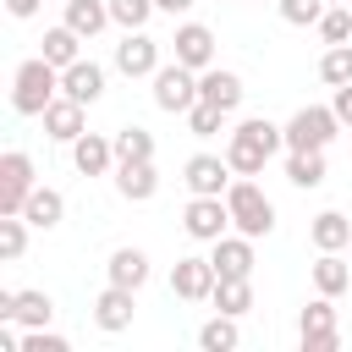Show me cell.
<instances>
[{
	"label": "cell",
	"mask_w": 352,
	"mask_h": 352,
	"mask_svg": "<svg viewBox=\"0 0 352 352\" xmlns=\"http://www.w3.org/2000/svg\"><path fill=\"white\" fill-rule=\"evenodd\" d=\"M280 143H286V126H275V121H264V116H248V121L231 132L226 160H231V170H236V176H258Z\"/></svg>",
	"instance_id": "obj_1"
},
{
	"label": "cell",
	"mask_w": 352,
	"mask_h": 352,
	"mask_svg": "<svg viewBox=\"0 0 352 352\" xmlns=\"http://www.w3.org/2000/svg\"><path fill=\"white\" fill-rule=\"evenodd\" d=\"M55 94H60V66H50L44 55L16 66V77H11V110L16 116H44Z\"/></svg>",
	"instance_id": "obj_2"
},
{
	"label": "cell",
	"mask_w": 352,
	"mask_h": 352,
	"mask_svg": "<svg viewBox=\"0 0 352 352\" xmlns=\"http://www.w3.org/2000/svg\"><path fill=\"white\" fill-rule=\"evenodd\" d=\"M226 209H231V226H236L242 236H253V242L275 231V204H270L248 176H236V182L226 187Z\"/></svg>",
	"instance_id": "obj_3"
},
{
	"label": "cell",
	"mask_w": 352,
	"mask_h": 352,
	"mask_svg": "<svg viewBox=\"0 0 352 352\" xmlns=\"http://www.w3.org/2000/svg\"><path fill=\"white\" fill-rule=\"evenodd\" d=\"M336 132H341V116L330 104H302L286 121V148H330Z\"/></svg>",
	"instance_id": "obj_4"
},
{
	"label": "cell",
	"mask_w": 352,
	"mask_h": 352,
	"mask_svg": "<svg viewBox=\"0 0 352 352\" xmlns=\"http://www.w3.org/2000/svg\"><path fill=\"white\" fill-rule=\"evenodd\" d=\"M154 104L170 110V116H187V110L198 104V72L182 66V60L160 66V72H154Z\"/></svg>",
	"instance_id": "obj_5"
},
{
	"label": "cell",
	"mask_w": 352,
	"mask_h": 352,
	"mask_svg": "<svg viewBox=\"0 0 352 352\" xmlns=\"http://www.w3.org/2000/svg\"><path fill=\"white\" fill-rule=\"evenodd\" d=\"M33 187H38L33 182V160L22 148H6V160H0V214H22Z\"/></svg>",
	"instance_id": "obj_6"
},
{
	"label": "cell",
	"mask_w": 352,
	"mask_h": 352,
	"mask_svg": "<svg viewBox=\"0 0 352 352\" xmlns=\"http://www.w3.org/2000/svg\"><path fill=\"white\" fill-rule=\"evenodd\" d=\"M226 226H231L226 198H204V192H192V204L182 209V231H187L192 242H220V236H226Z\"/></svg>",
	"instance_id": "obj_7"
},
{
	"label": "cell",
	"mask_w": 352,
	"mask_h": 352,
	"mask_svg": "<svg viewBox=\"0 0 352 352\" xmlns=\"http://www.w3.org/2000/svg\"><path fill=\"white\" fill-rule=\"evenodd\" d=\"M297 336H302V352H336V346H341L336 308H330V297H324V292H319V302H308V308H302Z\"/></svg>",
	"instance_id": "obj_8"
},
{
	"label": "cell",
	"mask_w": 352,
	"mask_h": 352,
	"mask_svg": "<svg viewBox=\"0 0 352 352\" xmlns=\"http://www.w3.org/2000/svg\"><path fill=\"white\" fill-rule=\"evenodd\" d=\"M214 280H220L214 264L198 258V253H192V258H176V270H170V292H176L182 302H209V297H214Z\"/></svg>",
	"instance_id": "obj_9"
},
{
	"label": "cell",
	"mask_w": 352,
	"mask_h": 352,
	"mask_svg": "<svg viewBox=\"0 0 352 352\" xmlns=\"http://www.w3.org/2000/svg\"><path fill=\"white\" fill-rule=\"evenodd\" d=\"M116 72H121V77H154V72H160V44H154L143 28H132V33L116 44Z\"/></svg>",
	"instance_id": "obj_10"
},
{
	"label": "cell",
	"mask_w": 352,
	"mask_h": 352,
	"mask_svg": "<svg viewBox=\"0 0 352 352\" xmlns=\"http://www.w3.org/2000/svg\"><path fill=\"white\" fill-rule=\"evenodd\" d=\"M231 160H220V154H192L187 160V170H182V182L192 187V192H204V198H226V187H231Z\"/></svg>",
	"instance_id": "obj_11"
},
{
	"label": "cell",
	"mask_w": 352,
	"mask_h": 352,
	"mask_svg": "<svg viewBox=\"0 0 352 352\" xmlns=\"http://www.w3.org/2000/svg\"><path fill=\"white\" fill-rule=\"evenodd\" d=\"M170 44H176V60H182V66H192V72H209V66H214V33H209L204 22H182Z\"/></svg>",
	"instance_id": "obj_12"
},
{
	"label": "cell",
	"mask_w": 352,
	"mask_h": 352,
	"mask_svg": "<svg viewBox=\"0 0 352 352\" xmlns=\"http://www.w3.org/2000/svg\"><path fill=\"white\" fill-rule=\"evenodd\" d=\"M116 192H121L126 204H148V198L160 192L154 160H126V165H116Z\"/></svg>",
	"instance_id": "obj_13"
},
{
	"label": "cell",
	"mask_w": 352,
	"mask_h": 352,
	"mask_svg": "<svg viewBox=\"0 0 352 352\" xmlns=\"http://www.w3.org/2000/svg\"><path fill=\"white\" fill-rule=\"evenodd\" d=\"M242 94H248V88H242V77H236V72H226V66H209V72H198V99L220 104L226 116L242 104Z\"/></svg>",
	"instance_id": "obj_14"
},
{
	"label": "cell",
	"mask_w": 352,
	"mask_h": 352,
	"mask_svg": "<svg viewBox=\"0 0 352 352\" xmlns=\"http://www.w3.org/2000/svg\"><path fill=\"white\" fill-rule=\"evenodd\" d=\"M72 165H77L82 176H104V170L116 165V138H104V132H82V138L72 143Z\"/></svg>",
	"instance_id": "obj_15"
},
{
	"label": "cell",
	"mask_w": 352,
	"mask_h": 352,
	"mask_svg": "<svg viewBox=\"0 0 352 352\" xmlns=\"http://www.w3.org/2000/svg\"><path fill=\"white\" fill-rule=\"evenodd\" d=\"M60 94H72L77 104H94V99L104 94V66H99V60H72V66L60 72Z\"/></svg>",
	"instance_id": "obj_16"
},
{
	"label": "cell",
	"mask_w": 352,
	"mask_h": 352,
	"mask_svg": "<svg viewBox=\"0 0 352 352\" xmlns=\"http://www.w3.org/2000/svg\"><path fill=\"white\" fill-rule=\"evenodd\" d=\"M94 324H99V330H110V336H116V330H126V324H132V292L110 280V286L94 297Z\"/></svg>",
	"instance_id": "obj_17"
},
{
	"label": "cell",
	"mask_w": 352,
	"mask_h": 352,
	"mask_svg": "<svg viewBox=\"0 0 352 352\" xmlns=\"http://www.w3.org/2000/svg\"><path fill=\"white\" fill-rule=\"evenodd\" d=\"M44 132H50L55 143H77V138H82V104H77L72 94L50 99V110H44Z\"/></svg>",
	"instance_id": "obj_18"
},
{
	"label": "cell",
	"mask_w": 352,
	"mask_h": 352,
	"mask_svg": "<svg viewBox=\"0 0 352 352\" xmlns=\"http://www.w3.org/2000/svg\"><path fill=\"white\" fill-rule=\"evenodd\" d=\"M209 264H214V275H253V236H220L214 242V253H209Z\"/></svg>",
	"instance_id": "obj_19"
},
{
	"label": "cell",
	"mask_w": 352,
	"mask_h": 352,
	"mask_svg": "<svg viewBox=\"0 0 352 352\" xmlns=\"http://www.w3.org/2000/svg\"><path fill=\"white\" fill-rule=\"evenodd\" d=\"M308 236H314V248H319V253H341V248L352 242V220H346L341 209H324V214H314Z\"/></svg>",
	"instance_id": "obj_20"
},
{
	"label": "cell",
	"mask_w": 352,
	"mask_h": 352,
	"mask_svg": "<svg viewBox=\"0 0 352 352\" xmlns=\"http://www.w3.org/2000/svg\"><path fill=\"white\" fill-rule=\"evenodd\" d=\"M60 214H66V198H60L55 187H33V192H28V204H22V220H28V226H38V231L60 226Z\"/></svg>",
	"instance_id": "obj_21"
},
{
	"label": "cell",
	"mask_w": 352,
	"mask_h": 352,
	"mask_svg": "<svg viewBox=\"0 0 352 352\" xmlns=\"http://www.w3.org/2000/svg\"><path fill=\"white\" fill-rule=\"evenodd\" d=\"M104 270H110V280H116V286H126V292H138V286L148 280V253H143V248H116Z\"/></svg>",
	"instance_id": "obj_22"
},
{
	"label": "cell",
	"mask_w": 352,
	"mask_h": 352,
	"mask_svg": "<svg viewBox=\"0 0 352 352\" xmlns=\"http://www.w3.org/2000/svg\"><path fill=\"white\" fill-rule=\"evenodd\" d=\"M55 319V302H50V292H16L11 297V324H22V330H38V324H50Z\"/></svg>",
	"instance_id": "obj_23"
},
{
	"label": "cell",
	"mask_w": 352,
	"mask_h": 352,
	"mask_svg": "<svg viewBox=\"0 0 352 352\" xmlns=\"http://www.w3.org/2000/svg\"><path fill=\"white\" fill-rule=\"evenodd\" d=\"M104 22H116L110 16V0H66V28H77L82 38L104 33Z\"/></svg>",
	"instance_id": "obj_24"
},
{
	"label": "cell",
	"mask_w": 352,
	"mask_h": 352,
	"mask_svg": "<svg viewBox=\"0 0 352 352\" xmlns=\"http://www.w3.org/2000/svg\"><path fill=\"white\" fill-rule=\"evenodd\" d=\"M44 60H50V66H60V72H66L72 60H82V33H77V28H66V22H60V28H50V33H44Z\"/></svg>",
	"instance_id": "obj_25"
},
{
	"label": "cell",
	"mask_w": 352,
	"mask_h": 352,
	"mask_svg": "<svg viewBox=\"0 0 352 352\" xmlns=\"http://www.w3.org/2000/svg\"><path fill=\"white\" fill-rule=\"evenodd\" d=\"M209 302H214L220 314H236V319H242V314L253 308V286H248V275H220Z\"/></svg>",
	"instance_id": "obj_26"
},
{
	"label": "cell",
	"mask_w": 352,
	"mask_h": 352,
	"mask_svg": "<svg viewBox=\"0 0 352 352\" xmlns=\"http://www.w3.org/2000/svg\"><path fill=\"white\" fill-rule=\"evenodd\" d=\"M286 182H292V187H319V182H324V148H292Z\"/></svg>",
	"instance_id": "obj_27"
},
{
	"label": "cell",
	"mask_w": 352,
	"mask_h": 352,
	"mask_svg": "<svg viewBox=\"0 0 352 352\" xmlns=\"http://www.w3.org/2000/svg\"><path fill=\"white\" fill-rule=\"evenodd\" d=\"M314 286H319L324 297H341V292L352 286V270H346V258H341V253H319V264H314Z\"/></svg>",
	"instance_id": "obj_28"
},
{
	"label": "cell",
	"mask_w": 352,
	"mask_h": 352,
	"mask_svg": "<svg viewBox=\"0 0 352 352\" xmlns=\"http://www.w3.org/2000/svg\"><path fill=\"white\" fill-rule=\"evenodd\" d=\"M236 341H242V336H236V314H214V319L198 330V346H204V352H231Z\"/></svg>",
	"instance_id": "obj_29"
},
{
	"label": "cell",
	"mask_w": 352,
	"mask_h": 352,
	"mask_svg": "<svg viewBox=\"0 0 352 352\" xmlns=\"http://www.w3.org/2000/svg\"><path fill=\"white\" fill-rule=\"evenodd\" d=\"M126 160H154V132L121 126V132H116V165H126Z\"/></svg>",
	"instance_id": "obj_30"
},
{
	"label": "cell",
	"mask_w": 352,
	"mask_h": 352,
	"mask_svg": "<svg viewBox=\"0 0 352 352\" xmlns=\"http://www.w3.org/2000/svg\"><path fill=\"white\" fill-rule=\"evenodd\" d=\"M319 77H324L330 88L352 82V44H330V50H324V60H319Z\"/></svg>",
	"instance_id": "obj_31"
},
{
	"label": "cell",
	"mask_w": 352,
	"mask_h": 352,
	"mask_svg": "<svg viewBox=\"0 0 352 352\" xmlns=\"http://www.w3.org/2000/svg\"><path fill=\"white\" fill-rule=\"evenodd\" d=\"M22 248H28V220L22 214H0V258L11 264V258H22Z\"/></svg>",
	"instance_id": "obj_32"
},
{
	"label": "cell",
	"mask_w": 352,
	"mask_h": 352,
	"mask_svg": "<svg viewBox=\"0 0 352 352\" xmlns=\"http://www.w3.org/2000/svg\"><path fill=\"white\" fill-rule=\"evenodd\" d=\"M220 121H226V110H220V104H209V99H198V104L187 110L192 138H214V132H220Z\"/></svg>",
	"instance_id": "obj_33"
},
{
	"label": "cell",
	"mask_w": 352,
	"mask_h": 352,
	"mask_svg": "<svg viewBox=\"0 0 352 352\" xmlns=\"http://www.w3.org/2000/svg\"><path fill=\"white\" fill-rule=\"evenodd\" d=\"M319 38H324V44H346V38H352V11H346V6H330V11L319 16Z\"/></svg>",
	"instance_id": "obj_34"
},
{
	"label": "cell",
	"mask_w": 352,
	"mask_h": 352,
	"mask_svg": "<svg viewBox=\"0 0 352 352\" xmlns=\"http://www.w3.org/2000/svg\"><path fill=\"white\" fill-rule=\"evenodd\" d=\"M154 11H160L154 0H110V16H116V22L126 28V33H132V28H143V22L154 16Z\"/></svg>",
	"instance_id": "obj_35"
},
{
	"label": "cell",
	"mask_w": 352,
	"mask_h": 352,
	"mask_svg": "<svg viewBox=\"0 0 352 352\" xmlns=\"http://www.w3.org/2000/svg\"><path fill=\"white\" fill-rule=\"evenodd\" d=\"M324 11H330V0H280V16H286L292 28H308V22L319 28Z\"/></svg>",
	"instance_id": "obj_36"
},
{
	"label": "cell",
	"mask_w": 352,
	"mask_h": 352,
	"mask_svg": "<svg viewBox=\"0 0 352 352\" xmlns=\"http://www.w3.org/2000/svg\"><path fill=\"white\" fill-rule=\"evenodd\" d=\"M22 352H72V346H66V336H55V330H44V324H38V330H28V336H22Z\"/></svg>",
	"instance_id": "obj_37"
},
{
	"label": "cell",
	"mask_w": 352,
	"mask_h": 352,
	"mask_svg": "<svg viewBox=\"0 0 352 352\" xmlns=\"http://www.w3.org/2000/svg\"><path fill=\"white\" fill-rule=\"evenodd\" d=\"M330 110L341 116V126H352V82H341V88H336V99H330Z\"/></svg>",
	"instance_id": "obj_38"
},
{
	"label": "cell",
	"mask_w": 352,
	"mask_h": 352,
	"mask_svg": "<svg viewBox=\"0 0 352 352\" xmlns=\"http://www.w3.org/2000/svg\"><path fill=\"white\" fill-rule=\"evenodd\" d=\"M6 11H11V16H16V22H28V16H33V11H38V0H6Z\"/></svg>",
	"instance_id": "obj_39"
},
{
	"label": "cell",
	"mask_w": 352,
	"mask_h": 352,
	"mask_svg": "<svg viewBox=\"0 0 352 352\" xmlns=\"http://www.w3.org/2000/svg\"><path fill=\"white\" fill-rule=\"evenodd\" d=\"M154 6H160V11H170V16H176V11H187V6H192V0H154Z\"/></svg>",
	"instance_id": "obj_40"
},
{
	"label": "cell",
	"mask_w": 352,
	"mask_h": 352,
	"mask_svg": "<svg viewBox=\"0 0 352 352\" xmlns=\"http://www.w3.org/2000/svg\"><path fill=\"white\" fill-rule=\"evenodd\" d=\"M330 6H346V0H330Z\"/></svg>",
	"instance_id": "obj_41"
}]
</instances>
